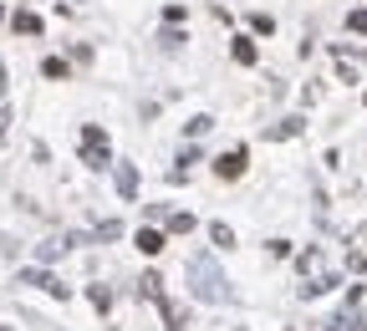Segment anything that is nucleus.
<instances>
[{
  "label": "nucleus",
  "instance_id": "f257e3e1",
  "mask_svg": "<svg viewBox=\"0 0 367 331\" xmlns=\"http://www.w3.org/2000/svg\"><path fill=\"white\" fill-rule=\"evenodd\" d=\"M189 296L194 301H209V306H225L230 301V281L209 255H194L189 260Z\"/></svg>",
  "mask_w": 367,
  "mask_h": 331
},
{
  "label": "nucleus",
  "instance_id": "f03ea898",
  "mask_svg": "<svg viewBox=\"0 0 367 331\" xmlns=\"http://www.w3.org/2000/svg\"><path fill=\"white\" fill-rule=\"evenodd\" d=\"M77 153H82V163L92 168V174L112 168V143H108V128H97V123H82V132H77Z\"/></svg>",
  "mask_w": 367,
  "mask_h": 331
},
{
  "label": "nucleus",
  "instance_id": "7ed1b4c3",
  "mask_svg": "<svg viewBox=\"0 0 367 331\" xmlns=\"http://www.w3.org/2000/svg\"><path fill=\"white\" fill-rule=\"evenodd\" d=\"M245 163H250V148L240 143V148H230V153H219V158H215V174L225 179V183H235V179L245 174Z\"/></svg>",
  "mask_w": 367,
  "mask_h": 331
},
{
  "label": "nucleus",
  "instance_id": "20e7f679",
  "mask_svg": "<svg viewBox=\"0 0 367 331\" xmlns=\"http://www.w3.org/2000/svg\"><path fill=\"white\" fill-rule=\"evenodd\" d=\"M21 285H41L46 296H57V301H67V296H72V285H67V281H57L51 270H21Z\"/></svg>",
  "mask_w": 367,
  "mask_h": 331
},
{
  "label": "nucleus",
  "instance_id": "39448f33",
  "mask_svg": "<svg viewBox=\"0 0 367 331\" xmlns=\"http://www.w3.org/2000/svg\"><path fill=\"white\" fill-rule=\"evenodd\" d=\"M332 285H342V275L337 270H321V275H306L301 281V301H317V296H326Z\"/></svg>",
  "mask_w": 367,
  "mask_h": 331
},
{
  "label": "nucleus",
  "instance_id": "423d86ee",
  "mask_svg": "<svg viewBox=\"0 0 367 331\" xmlns=\"http://www.w3.org/2000/svg\"><path fill=\"white\" fill-rule=\"evenodd\" d=\"M112 183H117V199H128V204L138 199V168L133 163H117L112 168Z\"/></svg>",
  "mask_w": 367,
  "mask_h": 331
},
{
  "label": "nucleus",
  "instance_id": "0eeeda50",
  "mask_svg": "<svg viewBox=\"0 0 367 331\" xmlns=\"http://www.w3.org/2000/svg\"><path fill=\"white\" fill-rule=\"evenodd\" d=\"M326 331H367V321H362V311H357V306H342L332 321H326Z\"/></svg>",
  "mask_w": 367,
  "mask_h": 331
},
{
  "label": "nucleus",
  "instance_id": "6e6552de",
  "mask_svg": "<svg viewBox=\"0 0 367 331\" xmlns=\"http://www.w3.org/2000/svg\"><path fill=\"white\" fill-rule=\"evenodd\" d=\"M133 245L143 250V255H159V250L168 245V234H163V230H153V224H143V230L133 234Z\"/></svg>",
  "mask_w": 367,
  "mask_h": 331
},
{
  "label": "nucleus",
  "instance_id": "1a4fd4ad",
  "mask_svg": "<svg viewBox=\"0 0 367 331\" xmlns=\"http://www.w3.org/2000/svg\"><path fill=\"white\" fill-rule=\"evenodd\" d=\"M10 31H16V36H41L46 21L36 16V10H16V16H10Z\"/></svg>",
  "mask_w": 367,
  "mask_h": 331
},
{
  "label": "nucleus",
  "instance_id": "9d476101",
  "mask_svg": "<svg viewBox=\"0 0 367 331\" xmlns=\"http://www.w3.org/2000/svg\"><path fill=\"white\" fill-rule=\"evenodd\" d=\"M296 270H301V275H321V270H326V250H321V245L301 250V255H296Z\"/></svg>",
  "mask_w": 367,
  "mask_h": 331
},
{
  "label": "nucleus",
  "instance_id": "9b49d317",
  "mask_svg": "<svg viewBox=\"0 0 367 331\" xmlns=\"http://www.w3.org/2000/svg\"><path fill=\"white\" fill-rule=\"evenodd\" d=\"M230 57L240 61V66H255V61H260V51H255L250 36H235V41H230Z\"/></svg>",
  "mask_w": 367,
  "mask_h": 331
},
{
  "label": "nucleus",
  "instance_id": "f8f14e48",
  "mask_svg": "<svg viewBox=\"0 0 367 331\" xmlns=\"http://www.w3.org/2000/svg\"><path fill=\"white\" fill-rule=\"evenodd\" d=\"M67 250H72V240H41V245H36V260L51 265V260H61V255H67Z\"/></svg>",
  "mask_w": 367,
  "mask_h": 331
},
{
  "label": "nucleus",
  "instance_id": "ddd939ff",
  "mask_svg": "<svg viewBox=\"0 0 367 331\" xmlns=\"http://www.w3.org/2000/svg\"><path fill=\"white\" fill-rule=\"evenodd\" d=\"M301 128H306V117H281L275 128H266V138H270V143H275V138H296Z\"/></svg>",
  "mask_w": 367,
  "mask_h": 331
},
{
  "label": "nucleus",
  "instance_id": "4468645a",
  "mask_svg": "<svg viewBox=\"0 0 367 331\" xmlns=\"http://www.w3.org/2000/svg\"><path fill=\"white\" fill-rule=\"evenodd\" d=\"M41 77H51V82H67V77H72V61H67V57H46V61H41Z\"/></svg>",
  "mask_w": 367,
  "mask_h": 331
},
{
  "label": "nucleus",
  "instance_id": "2eb2a0df",
  "mask_svg": "<svg viewBox=\"0 0 367 331\" xmlns=\"http://www.w3.org/2000/svg\"><path fill=\"white\" fill-rule=\"evenodd\" d=\"M209 240H215V250H235V230H230V224H209Z\"/></svg>",
  "mask_w": 367,
  "mask_h": 331
},
{
  "label": "nucleus",
  "instance_id": "dca6fc26",
  "mask_svg": "<svg viewBox=\"0 0 367 331\" xmlns=\"http://www.w3.org/2000/svg\"><path fill=\"white\" fill-rule=\"evenodd\" d=\"M138 290H143L148 301H159V296H163V275H159V270H148V275L138 281Z\"/></svg>",
  "mask_w": 367,
  "mask_h": 331
},
{
  "label": "nucleus",
  "instance_id": "f3484780",
  "mask_svg": "<svg viewBox=\"0 0 367 331\" xmlns=\"http://www.w3.org/2000/svg\"><path fill=\"white\" fill-rule=\"evenodd\" d=\"M87 296H92V306H97L102 316L112 311V290H108V285H87Z\"/></svg>",
  "mask_w": 367,
  "mask_h": 331
},
{
  "label": "nucleus",
  "instance_id": "a211bd4d",
  "mask_svg": "<svg viewBox=\"0 0 367 331\" xmlns=\"http://www.w3.org/2000/svg\"><path fill=\"white\" fill-rule=\"evenodd\" d=\"M209 128H215V117H209V112H199V117H189V123H184V132H189V138H204Z\"/></svg>",
  "mask_w": 367,
  "mask_h": 331
},
{
  "label": "nucleus",
  "instance_id": "6ab92c4d",
  "mask_svg": "<svg viewBox=\"0 0 367 331\" xmlns=\"http://www.w3.org/2000/svg\"><path fill=\"white\" fill-rule=\"evenodd\" d=\"M184 41H189V36H184L179 26H163V36H159V46H163V51H179Z\"/></svg>",
  "mask_w": 367,
  "mask_h": 331
},
{
  "label": "nucleus",
  "instance_id": "aec40b11",
  "mask_svg": "<svg viewBox=\"0 0 367 331\" xmlns=\"http://www.w3.org/2000/svg\"><path fill=\"white\" fill-rule=\"evenodd\" d=\"M168 234H194V214H168Z\"/></svg>",
  "mask_w": 367,
  "mask_h": 331
},
{
  "label": "nucleus",
  "instance_id": "412c9836",
  "mask_svg": "<svg viewBox=\"0 0 367 331\" xmlns=\"http://www.w3.org/2000/svg\"><path fill=\"white\" fill-rule=\"evenodd\" d=\"M347 31H352V36H367V6L347 10Z\"/></svg>",
  "mask_w": 367,
  "mask_h": 331
},
{
  "label": "nucleus",
  "instance_id": "4be33fe9",
  "mask_svg": "<svg viewBox=\"0 0 367 331\" xmlns=\"http://www.w3.org/2000/svg\"><path fill=\"white\" fill-rule=\"evenodd\" d=\"M250 31H255V36H270V31H275V16H266V10H255V16H250Z\"/></svg>",
  "mask_w": 367,
  "mask_h": 331
},
{
  "label": "nucleus",
  "instance_id": "5701e85b",
  "mask_svg": "<svg viewBox=\"0 0 367 331\" xmlns=\"http://www.w3.org/2000/svg\"><path fill=\"white\" fill-rule=\"evenodd\" d=\"M347 270H352V275L367 270V255H362V250H352V255H347Z\"/></svg>",
  "mask_w": 367,
  "mask_h": 331
},
{
  "label": "nucleus",
  "instance_id": "b1692460",
  "mask_svg": "<svg viewBox=\"0 0 367 331\" xmlns=\"http://www.w3.org/2000/svg\"><path fill=\"white\" fill-rule=\"evenodd\" d=\"M184 16H189L184 6H168V10H163V26H184Z\"/></svg>",
  "mask_w": 367,
  "mask_h": 331
},
{
  "label": "nucleus",
  "instance_id": "393cba45",
  "mask_svg": "<svg viewBox=\"0 0 367 331\" xmlns=\"http://www.w3.org/2000/svg\"><path fill=\"white\" fill-rule=\"evenodd\" d=\"M10 123H16V117H10V108H0V143L10 138Z\"/></svg>",
  "mask_w": 367,
  "mask_h": 331
},
{
  "label": "nucleus",
  "instance_id": "a878e982",
  "mask_svg": "<svg viewBox=\"0 0 367 331\" xmlns=\"http://www.w3.org/2000/svg\"><path fill=\"white\" fill-rule=\"evenodd\" d=\"M0 97H6V61H0Z\"/></svg>",
  "mask_w": 367,
  "mask_h": 331
},
{
  "label": "nucleus",
  "instance_id": "bb28decb",
  "mask_svg": "<svg viewBox=\"0 0 367 331\" xmlns=\"http://www.w3.org/2000/svg\"><path fill=\"white\" fill-rule=\"evenodd\" d=\"M0 21H6V6H0Z\"/></svg>",
  "mask_w": 367,
  "mask_h": 331
},
{
  "label": "nucleus",
  "instance_id": "cd10ccee",
  "mask_svg": "<svg viewBox=\"0 0 367 331\" xmlns=\"http://www.w3.org/2000/svg\"><path fill=\"white\" fill-rule=\"evenodd\" d=\"M362 102H367V92H362Z\"/></svg>",
  "mask_w": 367,
  "mask_h": 331
}]
</instances>
